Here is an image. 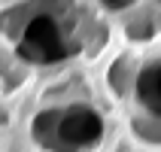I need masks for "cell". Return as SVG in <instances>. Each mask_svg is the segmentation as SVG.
<instances>
[{"instance_id":"obj_1","label":"cell","mask_w":161,"mask_h":152,"mask_svg":"<svg viewBox=\"0 0 161 152\" xmlns=\"http://www.w3.org/2000/svg\"><path fill=\"white\" fill-rule=\"evenodd\" d=\"M100 134H103V122H100L97 113H91V110H70V113H64L58 119V137H61L64 146H70V149H82V146H91L97 143Z\"/></svg>"},{"instance_id":"obj_2","label":"cell","mask_w":161,"mask_h":152,"mask_svg":"<svg viewBox=\"0 0 161 152\" xmlns=\"http://www.w3.org/2000/svg\"><path fill=\"white\" fill-rule=\"evenodd\" d=\"M137 100L161 113V67H149L137 79Z\"/></svg>"}]
</instances>
